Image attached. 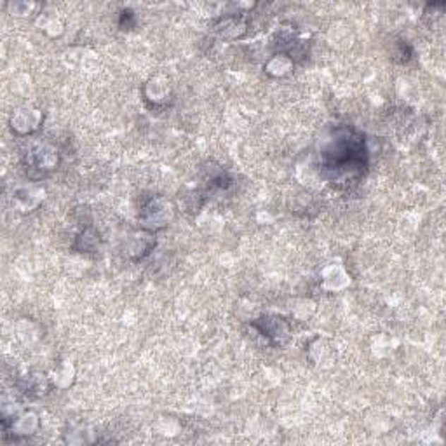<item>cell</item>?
Instances as JSON below:
<instances>
[{
    "label": "cell",
    "mask_w": 446,
    "mask_h": 446,
    "mask_svg": "<svg viewBox=\"0 0 446 446\" xmlns=\"http://www.w3.org/2000/svg\"><path fill=\"white\" fill-rule=\"evenodd\" d=\"M366 162L364 141L356 131L338 128L321 152V166L330 180L349 181L361 173Z\"/></svg>",
    "instance_id": "cell-1"
},
{
    "label": "cell",
    "mask_w": 446,
    "mask_h": 446,
    "mask_svg": "<svg viewBox=\"0 0 446 446\" xmlns=\"http://www.w3.org/2000/svg\"><path fill=\"white\" fill-rule=\"evenodd\" d=\"M140 218L143 227H147L150 230H159L162 227H166L171 222V218H173V206L166 199L157 197V199H152L143 207Z\"/></svg>",
    "instance_id": "cell-2"
},
{
    "label": "cell",
    "mask_w": 446,
    "mask_h": 446,
    "mask_svg": "<svg viewBox=\"0 0 446 446\" xmlns=\"http://www.w3.org/2000/svg\"><path fill=\"white\" fill-rule=\"evenodd\" d=\"M256 326L260 328V332L276 345H282L289 337L288 325H286L284 319L277 318V315H265V318H262L256 323Z\"/></svg>",
    "instance_id": "cell-3"
},
{
    "label": "cell",
    "mask_w": 446,
    "mask_h": 446,
    "mask_svg": "<svg viewBox=\"0 0 446 446\" xmlns=\"http://www.w3.org/2000/svg\"><path fill=\"white\" fill-rule=\"evenodd\" d=\"M58 152L51 145H37L28 152V162L33 169L51 171L58 166Z\"/></svg>",
    "instance_id": "cell-4"
},
{
    "label": "cell",
    "mask_w": 446,
    "mask_h": 446,
    "mask_svg": "<svg viewBox=\"0 0 446 446\" xmlns=\"http://www.w3.org/2000/svg\"><path fill=\"white\" fill-rule=\"evenodd\" d=\"M13 124L14 131L21 133V135H28V133L35 131L40 124V114L39 110L32 109H21L13 115Z\"/></svg>",
    "instance_id": "cell-5"
},
{
    "label": "cell",
    "mask_w": 446,
    "mask_h": 446,
    "mask_svg": "<svg viewBox=\"0 0 446 446\" xmlns=\"http://www.w3.org/2000/svg\"><path fill=\"white\" fill-rule=\"evenodd\" d=\"M246 28V23H244L241 18H225V20L220 21L218 25V32L222 33L223 37H239L241 32Z\"/></svg>",
    "instance_id": "cell-6"
},
{
    "label": "cell",
    "mask_w": 446,
    "mask_h": 446,
    "mask_svg": "<svg viewBox=\"0 0 446 446\" xmlns=\"http://www.w3.org/2000/svg\"><path fill=\"white\" fill-rule=\"evenodd\" d=\"M13 427L16 429V434H33V430L37 429V417L32 414L21 415V417L13 423Z\"/></svg>",
    "instance_id": "cell-7"
},
{
    "label": "cell",
    "mask_w": 446,
    "mask_h": 446,
    "mask_svg": "<svg viewBox=\"0 0 446 446\" xmlns=\"http://www.w3.org/2000/svg\"><path fill=\"white\" fill-rule=\"evenodd\" d=\"M152 248V241H150V236H145V234H138V236H133L131 239V246H129V253H136V256H140V251L141 250V255H145V253H148V250Z\"/></svg>",
    "instance_id": "cell-8"
}]
</instances>
